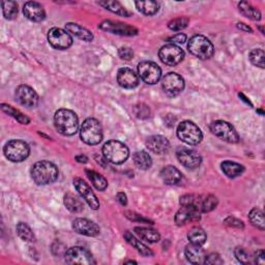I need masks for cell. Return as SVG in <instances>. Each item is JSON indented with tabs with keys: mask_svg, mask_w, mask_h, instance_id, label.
Wrapping results in <instances>:
<instances>
[{
	"mask_svg": "<svg viewBox=\"0 0 265 265\" xmlns=\"http://www.w3.org/2000/svg\"><path fill=\"white\" fill-rule=\"evenodd\" d=\"M200 202H201V196L188 194L180 197L179 203L181 206H188V207H195L200 210Z\"/></svg>",
	"mask_w": 265,
	"mask_h": 265,
	"instance_id": "obj_41",
	"label": "cell"
},
{
	"mask_svg": "<svg viewBox=\"0 0 265 265\" xmlns=\"http://www.w3.org/2000/svg\"><path fill=\"white\" fill-rule=\"evenodd\" d=\"M100 29L105 31L111 32L117 35H125V36H133L138 33V29L135 28L134 26L129 24H123L120 22H114V21H105L99 26Z\"/></svg>",
	"mask_w": 265,
	"mask_h": 265,
	"instance_id": "obj_17",
	"label": "cell"
},
{
	"mask_svg": "<svg viewBox=\"0 0 265 265\" xmlns=\"http://www.w3.org/2000/svg\"><path fill=\"white\" fill-rule=\"evenodd\" d=\"M66 262L69 264H79V265H90L96 264V261L91 253L82 248V246H72L65 254Z\"/></svg>",
	"mask_w": 265,
	"mask_h": 265,
	"instance_id": "obj_11",
	"label": "cell"
},
{
	"mask_svg": "<svg viewBox=\"0 0 265 265\" xmlns=\"http://www.w3.org/2000/svg\"><path fill=\"white\" fill-rule=\"evenodd\" d=\"M217 205V199L213 195L201 196L200 202V212L201 213H209L214 210Z\"/></svg>",
	"mask_w": 265,
	"mask_h": 265,
	"instance_id": "obj_39",
	"label": "cell"
},
{
	"mask_svg": "<svg viewBox=\"0 0 265 265\" xmlns=\"http://www.w3.org/2000/svg\"><path fill=\"white\" fill-rule=\"evenodd\" d=\"M237 28L241 29V30H243L245 32H253L251 27L244 23H237Z\"/></svg>",
	"mask_w": 265,
	"mask_h": 265,
	"instance_id": "obj_53",
	"label": "cell"
},
{
	"mask_svg": "<svg viewBox=\"0 0 265 265\" xmlns=\"http://www.w3.org/2000/svg\"><path fill=\"white\" fill-rule=\"evenodd\" d=\"M188 24H189L188 18L179 17V18H176V19L171 20L168 24V27H169V29L173 31H179V30L185 29L188 26Z\"/></svg>",
	"mask_w": 265,
	"mask_h": 265,
	"instance_id": "obj_43",
	"label": "cell"
},
{
	"mask_svg": "<svg viewBox=\"0 0 265 265\" xmlns=\"http://www.w3.org/2000/svg\"><path fill=\"white\" fill-rule=\"evenodd\" d=\"M234 255H235L236 259L239 260L241 263H242V264L252 263V258L253 257H251V256L249 255V253L246 252L244 249H242V248H236L234 250Z\"/></svg>",
	"mask_w": 265,
	"mask_h": 265,
	"instance_id": "obj_45",
	"label": "cell"
},
{
	"mask_svg": "<svg viewBox=\"0 0 265 265\" xmlns=\"http://www.w3.org/2000/svg\"><path fill=\"white\" fill-rule=\"evenodd\" d=\"M15 97L18 103L27 108H34L39 104L38 94L28 85L18 86L15 93Z\"/></svg>",
	"mask_w": 265,
	"mask_h": 265,
	"instance_id": "obj_14",
	"label": "cell"
},
{
	"mask_svg": "<svg viewBox=\"0 0 265 265\" xmlns=\"http://www.w3.org/2000/svg\"><path fill=\"white\" fill-rule=\"evenodd\" d=\"M76 160L79 162V163H87V158L85 157V155H78V157H76Z\"/></svg>",
	"mask_w": 265,
	"mask_h": 265,
	"instance_id": "obj_54",
	"label": "cell"
},
{
	"mask_svg": "<svg viewBox=\"0 0 265 265\" xmlns=\"http://www.w3.org/2000/svg\"><path fill=\"white\" fill-rule=\"evenodd\" d=\"M224 224L229 226V227H233V228H239V229H242V228L244 227L243 225V222L239 220V218H236L234 217H228L227 218H225L224 220Z\"/></svg>",
	"mask_w": 265,
	"mask_h": 265,
	"instance_id": "obj_46",
	"label": "cell"
},
{
	"mask_svg": "<svg viewBox=\"0 0 265 265\" xmlns=\"http://www.w3.org/2000/svg\"><path fill=\"white\" fill-rule=\"evenodd\" d=\"M178 138L189 145H198L203 139V134L199 126L190 120L182 121L177 127Z\"/></svg>",
	"mask_w": 265,
	"mask_h": 265,
	"instance_id": "obj_7",
	"label": "cell"
},
{
	"mask_svg": "<svg viewBox=\"0 0 265 265\" xmlns=\"http://www.w3.org/2000/svg\"><path fill=\"white\" fill-rule=\"evenodd\" d=\"M86 174L89 178V180L93 182L94 187L98 190V191H105L108 187V181L107 179L102 176L100 174H98L97 172L94 171V170H86Z\"/></svg>",
	"mask_w": 265,
	"mask_h": 265,
	"instance_id": "obj_33",
	"label": "cell"
},
{
	"mask_svg": "<svg viewBox=\"0 0 265 265\" xmlns=\"http://www.w3.org/2000/svg\"><path fill=\"white\" fill-rule=\"evenodd\" d=\"M74 186H75L76 190L78 191L80 196L86 201V203L91 208L95 209V210L99 208V201L87 182H85L83 179L80 178V177H76V178H74Z\"/></svg>",
	"mask_w": 265,
	"mask_h": 265,
	"instance_id": "obj_15",
	"label": "cell"
},
{
	"mask_svg": "<svg viewBox=\"0 0 265 265\" xmlns=\"http://www.w3.org/2000/svg\"><path fill=\"white\" fill-rule=\"evenodd\" d=\"M224 261L221 258V256L217 254V253H212L210 255L206 256L205 259V263L204 264H213V265H217V264H223Z\"/></svg>",
	"mask_w": 265,
	"mask_h": 265,
	"instance_id": "obj_47",
	"label": "cell"
},
{
	"mask_svg": "<svg viewBox=\"0 0 265 265\" xmlns=\"http://www.w3.org/2000/svg\"><path fill=\"white\" fill-rule=\"evenodd\" d=\"M99 5H102L105 7L106 10L110 11L118 16H122V17H130L131 13L126 10L124 6H122L120 2L117 1H105V2H98Z\"/></svg>",
	"mask_w": 265,
	"mask_h": 265,
	"instance_id": "obj_35",
	"label": "cell"
},
{
	"mask_svg": "<svg viewBox=\"0 0 265 265\" xmlns=\"http://www.w3.org/2000/svg\"><path fill=\"white\" fill-rule=\"evenodd\" d=\"M138 74L146 84L153 85L160 81L162 77V70L157 63L145 60L141 61L138 65Z\"/></svg>",
	"mask_w": 265,
	"mask_h": 265,
	"instance_id": "obj_9",
	"label": "cell"
},
{
	"mask_svg": "<svg viewBox=\"0 0 265 265\" xmlns=\"http://www.w3.org/2000/svg\"><path fill=\"white\" fill-rule=\"evenodd\" d=\"M63 202H65L66 207L70 210L71 213L79 214V213L82 212V210L84 209L83 201H82L78 196L72 194V193H68L65 196Z\"/></svg>",
	"mask_w": 265,
	"mask_h": 265,
	"instance_id": "obj_27",
	"label": "cell"
},
{
	"mask_svg": "<svg viewBox=\"0 0 265 265\" xmlns=\"http://www.w3.org/2000/svg\"><path fill=\"white\" fill-rule=\"evenodd\" d=\"M249 220L251 224L255 227H257L260 230L265 229V222H264V215L261 209L255 207L249 214Z\"/></svg>",
	"mask_w": 265,
	"mask_h": 265,
	"instance_id": "obj_36",
	"label": "cell"
},
{
	"mask_svg": "<svg viewBox=\"0 0 265 265\" xmlns=\"http://www.w3.org/2000/svg\"><path fill=\"white\" fill-rule=\"evenodd\" d=\"M118 55H120V57L121 59L129 61L134 57V53H133L132 49L126 48V47H122V48H120V50H118Z\"/></svg>",
	"mask_w": 265,
	"mask_h": 265,
	"instance_id": "obj_48",
	"label": "cell"
},
{
	"mask_svg": "<svg viewBox=\"0 0 265 265\" xmlns=\"http://www.w3.org/2000/svg\"><path fill=\"white\" fill-rule=\"evenodd\" d=\"M23 14L32 22H42L46 18V12L41 3L35 1L26 2L23 6Z\"/></svg>",
	"mask_w": 265,
	"mask_h": 265,
	"instance_id": "obj_20",
	"label": "cell"
},
{
	"mask_svg": "<svg viewBox=\"0 0 265 265\" xmlns=\"http://www.w3.org/2000/svg\"><path fill=\"white\" fill-rule=\"evenodd\" d=\"M161 178L164 181V184L168 186H174L181 180L182 175L180 171L174 166H167L163 168L161 171Z\"/></svg>",
	"mask_w": 265,
	"mask_h": 265,
	"instance_id": "obj_24",
	"label": "cell"
},
{
	"mask_svg": "<svg viewBox=\"0 0 265 265\" xmlns=\"http://www.w3.org/2000/svg\"><path fill=\"white\" fill-rule=\"evenodd\" d=\"M54 124L61 135L72 136L78 131L79 120L74 111L69 109H59L54 115Z\"/></svg>",
	"mask_w": 265,
	"mask_h": 265,
	"instance_id": "obj_2",
	"label": "cell"
},
{
	"mask_svg": "<svg viewBox=\"0 0 265 265\" xmlns=\"http://www.w3.org/2000/svg\"><path fill=\"white\" fill-rule=\"evenodd\" d=\"M189 51L199 59H209L214 56L215 47L207 38L203 35H195L188 44Z\"/></svg>",
	"mask_w": 265,
	"mask_h": 265,
	"instance_id": "obj_5",
	"label": "cell"
},
{
	"mask_svg": "<svg viewBox=\"0 0 265 265\" xmlns=\"http://www.w3.org/2000/svg\"><path fill=\"white\" fill-rule=\"evenodd\" d=\"M117 201L122 206H125L127 204V198H126V195L123 193V192H120V193L117 194Z\"/></svg>",
	"mask_w": 265,
	"mask_h": 265,
	"instance_id": "obj_52",
	"label": "cell"
},
{
	"mask_svg": "<svg viewBox=\"0 0 265 265\" xmlns=\"http://www.w3.org/2000/svg\"><path fill=\"white\" fill-rule=\"evenodd\" d=\"M162 88L170 96H176L185 89V80L176 72H169L162 80Z\"/></svg>",
	"mask_w": 265,
	"mask_h": 265,
	"instance_id": "obj_12",
	"label": "cell"
},
{
	"mask_svg": "<svg viewBox=\"0 0 265 265\" xmlns=\"http://www.w3.org/2000/svg\"><path fill=\"white\" fill-rule=\"evenodd\" d=\"M125 263H134V264H137V262H136V261H126Z\"/></svg>",
	"mask_w": 265,
	"mask_h": 265,
	"instance_id": "obj_55",
	"label": "cell"
},
{
	"mask_svg": "<svg viewBox=\"0 0 265 265\" xmlns=\"http://www.w3.org/2000/svg\"><path fill=\"white\" fill-rule=\"evenodd\" d=\"M146 147L153 153L162 154L165 153L169 149L170 143L166 137L161 135H154L146 140Z\"/></svg>",
	"mask_w": 265,
	"mask_h": 265,
	"instance_id": "obj_22",
	"label": "cell"
},
{
	"mask_svg": "<svg viewBox=\"0 0 265 265\" xmlns=\"http://www.w3.org/2000/svg\"><path fill=\"white\" fill-rule=\"evenodd\" d=\"M104 158L112 164H122L130 155V150L127 146L120 141L109 140L103 146Z\"/></svg>",
	"mask_w": 265,
	"mask_h": 265,
	"instance_id": "obj_3",
	"label": "cell"
},
{
	"mask_svg": "<svg viewBox=\"0 0 265 265\" xmlns=\"http://www.w3.org/2000/svg\"><path fill=\"white\" fill-rule=\"evenodd\" d=\"M66 29L68 32L72 33L76 35L78 39L85 41V42H91L94 40V35L88 29L84 28L83 26H81L76 23H68L66 24Z\"/></svg>",
	"mask_w": 265,
	"mask_h": 265,
	"instance_id": "obj_26",
	"label": "cell"
},
{
	"mask_svg": "<svg viewBox=\"0 0 265 265\" xmlns=\"http://www.w3.org/2000/svg\"><path fill=\"white\" fill-rule=\"evenodd\" d=\"M1 109L2 111L5 112L6 114H8L10 116H13L16 120L19 121L22 124H28L30 122V120L26 115H24L23 113H21L20 111L16 110L15 108H13L10 105L6 104H1Z\"/></svg>",
	"mask_w": 265,
	"mask_h": 265,
	"instance_id": "obj_38",
	"label": "cell"
},
{
	"mask_svg": "<svg viewBox=\"0 0 265 265\" xmlns=\"http://www.w3.org/2000/svg\"><path fill=\"white\" fill-rule=\"evenodd\" d=\"M249 59L252 65L264 69V51L262 49H254L249 54Z\"/></svg>",
	"mask_w": 265,
	"mask_h": 265,
	"instance_id": "obj_42",
	"label": "cell"
},
{
	"mask_svg": "<svg viewBox=\"0 0 265 265\" xmlns=\"http://www.w3.org/2000/svg\"><path fill=\"white\" fill-rule=\"evenodd\" d=\"M177 159L182 166L188 169H196L198 168L201 163H202V158L196 150L189 149V148H180L177 150Z\"/></svg>",
	"mask_w": 265,
	"mask_h": 265,
	"instance_id": "obj_16",
	"label": "cell"
},
{
	"mask_svg": "<svg viewBox=\"0 0 265 265\" xmlns=\"http://www.w3.org/2000/svg\"><path fill=\"white\" fill-rule=\"evenodd\" d=\"M185 255L187 259L193 264H204L206 259V253L202 249V245L190 243L186 246Z\"/></svg>",
	"mask_w": 265,
	"mask_h": 265,
	"instance_id": "obj_23",
	"label": "cell"
},
{
	"mask_svg": "<svg viewBox=\"0 0 265 265\" xmlns=\"http://www.w3.org/2000/svg\"><path fill=\"white\" fill-rule=\"evenodd\" d=\"M201 218V212L195 207L182 206L175 216V222L177 225H186L190 222H196Z\"/></svg>",
	"mask_w": 265,
	"mask_h": 265,
	"instance_id": "obj_21",
	"label": "cell"
},
{
	"mask_svg": "<svg viewBox=\"0 0 265 265\" xmlns=\"http://www.w3.org/2000/svg\"><path fill=\"white\" fill-rule=\"evenodd\" d=\"M133 161L135 163V165L138 167L141 170H147L151 167L152 165V160L150 158V155L146 152V151H137L134 157Z\"/></svg>",
	"mask_w": 265,
	"mask_h": 265,
	"instance_id": "obj_31",
	"label": "cell"
},
{
	"mask_svg": "<svg viewBox=\"0 0 265 265\" xmlns=\"http://www.w3.org/2000/svg\"><path fill=\"white\" fill-rule=\"evenodd\" d=\"M48 41L53 48L57 50H67L72 45V38L71 34L61 28L50 29L48 32Z\"/></svg>",
	"mask_w": 265,
	"mask_h": 265,
	"instance_id": "obj_13",
	"label": "cell"
},
{
	"mask_svg": "<svg viewBox=\"0 0 265 265\" xmlns=\"http://www.w3.org/2000/svg\"><path fill=\"white\" fill-rule=\"evenodd\" d=\"M221 168H222V171L224 172V174L229 178L239 177L244 172V167L241 165V164L235 163L232 161L223 162Z\"/></svg>",
	"mask_w": 265,
	"mask_h": 265,
	"instance_id": "obj_25",
	"label": "cell"
},
{
	"mask_svg": "<svg viewBox=\"0 0 265 265\" xmlns=\"http://www.w3.org/2000/svg\"><path fill=\"white\" fill-rule=\"evenodd\" d=\"M117 82L118 84L125 89H133L138 86L139 78L133 70L129 68H122L117 72Z\"/></svg>",
	"mask_w": 265,
	"mask_h": 265,
	"instance_id": "obj_19",
	"label": "cell"
},
{
	"mask_svg": "<svg viewBox=\"0 0 265 265\" xmlns=\"http://www.w3.org/2000/svg\"><path fill=\"white\" fill-rule=\"evenodd\" d=\"M159 56L163 63L169 67H175L184 60L185 52L177 45L168 44L161 48Z\"/></svg>",
	"mask_w": 265,
	"mask_h": 265,
	"instance_id": "obj_10",
	"label": "cell"
},
{
	"mask_svg": "<svg viewBox=\"0 0 265 265\" xmlns=\"http://www.w3.org/2000/svg\"><path fill=\"white\" fill-rule=\"evenodd\" d=\"M58 168L48 161L35 163L31 168V178L39 186L53 184L58 178Z\"/></svg>",
	"mask_w": 265,
	"mask_h": 265,
	"instance_id": "obj_1",
	"label": "cell"
},
{
	"mask_svg": "<svg viewBox=\"0 0 265 265\" xmlns=\"http://www.w3.org/2000/svg\"><path fill=\"white\" fill-rule=\"evenodd\" d=\"M136 7L144 15L152 16L160 10V4L155 1H136Z\"/></svg>",
	"mask_w": 265,
	"mask_h": 265,
	"instance_id": "obj_34",
	"label": "cell"
},
{
	"mask_svg": "<svg viewBox=\"0 0 265 265\" xmlns=\"http://www.w3.org/2000/svg\"><path fill=\"white\" fill-rule=\"evenodd\" d=\"M133 111L136 117L139 118V120H146V118H148L150 116V109L145 104L136 105L133 109Z\"/></svg>",
	"mask_w": 265,
	"mask_h": 265,
	"instance_id": "obj_44",
	"label": "cell"
},
{
	"mask_svg": "<svg viewBox=\"0 0 265 265\" xmlns=\"http://www.w3.org/2000/svg\"><path fill=\"white\" fill-rule=\"evenodd\" d=\"M80 138L87 145H97L103 140V129L98 120L95 118H87L82 123L80 129Z\"/></svg>",
	"mask_w": 265,
	"mask_h": 265,
	"instance_id": "obj_4",
	"label": "cell"
},
{
	"mask_svg": "<svg viewBox=\"0 0 265 265\" xmlns=\"http://www.w3.org/2000/svg\"><path fill=\"white\" fill-rule=\"evenodd\" d=\"M16 229H17L18 235H19V237L22 241H27V242H33L35 241V236H34L32 230L30 229V227L27 224L20 222L19 224L17 225Z\"/></svg>",
	"mask_w": 265,
	"mask_h": 265,
	"instance_id": "obj_37",
	"label": "cell"
},
{
	"mask_svg": "<svg viewBox=\"0 0 265 265\" xmlns=\"http://www.w3.org/2000/svg\"><path fill=\"white\" fill-rule=\"evenodd\" d=\"M125 215H126V217H127V218H130V220H132V221H137V220H138L139 222L149 223V221H148V220H146V218H144V217H141L140 215H137V214H135V213H132V212H126V213H125Z\"/></svg>",
	"mask_w": 265,
	"mask_h": 265,
	"instance_id": "obj_50",
	"label": "cell"
},
{
	"mask_svg": "<svg viewBox=\"0 0 265 265\" xmlns=\"http://www.w3.org/2000/svg\"><path fill=\"white\" fill-rule=\"evenodd\" d=\"M72 229L75 230L78 234L85 235L89 237H95L99 234L100 229L99 227L93 221H89L87 218H76L72 222Z\"/></svg>",
	"mask_w": 265,
	"mask_h": 265,
	"instance_id": "obj_18",
	"label": "cell"
},
{
	"mask_svg": "<svg viewBox=\"0 0 265 265\" xmlns=\"http://www.w3.org/2000/svg\"><path fill=\"white\" fill-rule=\"evenodd\" d=\"M3 152L8 161H12L14 163H20L28 158L30 153V147L25 141L11 140L4 145Z\"/></svg>",
	"mask_w": 265,
	"mask_h": 265,
	"instance_id": "obj_6",
	"label": "cell"
},
{
	"mask_svg": "<svg viewBox=\"0 0 265 265\" xmlns=\"http://www.w3.org/2000/svg\"><path fill=\"white\" fill-rule=\"evenodd\" d=\"M186 41H187V35L185 33H176L168 39V42H170L173 45L184 44Z\"/></svg>",
	"mask_w": 265,
	"mask_h": 265,
	"instance_id": "obj_49",
	"label": "cell"
},
{
	"mask_svg": "<svg viewBox=\"0 0 265 265\" xmlns=\"http://www.w3.org/2000/svg\"><path fill=\"white\" fill-rule=\"evenodd\" d=\"M135 231L141 237V240L147 241V242H150V243H155V242L160 241V240H161L160 233L153 229H149V228L136 227Z\"/></svg>",
	"mask_w": 265,
	"mask_h": 265,
	"instance_id": "obj_29",
	"label": "cell"
},
{
	"mask_svg": "<svg viewBox=\"0 0 265 265\" xmlns=\"http://www.w3.org/2000/svg\"><path fill=\"white\" fill-rule=\"evenodd\" d=\"M2 12L6 20H14L18 16V3L15 1H2Z\"/></svg>",
	"mask_w": 265,
	"mask_h": 265,
	"instance_id": "obj_40",
	"label": "cell"
},
{
	"mask_svg": "<svg viewBox=\"0 0 265 265\" xmlns=\"http://www.w3.org/2000/svg\"><path fill=\"white\" fill-rule=\"evenodd\" d=\"M124 239L126 240V241L129 242L132 246L138 251L141 255L145 256V257H152L153 256V252L148 248V246H146L144 243H142L140 241H138L136 239V237L129 231H126L124 233Z\"/></svg>",
	"mask_w": 265,
	"mask_h": 265,
	"instance_id": "obj_28",
	"label": "cell"
},
{
	"mask_svg": "<svg viewBox=\"0 0 265 265\" xmlns=\"http://www.w3.org/2000/svg\"><path fill=\"white\" fill-rule=\"evenodd\" d=\"M240 12L246 18H249L250 20L253 21H260L261 20V13L257 8L254 7L251 3L242 1L239 4Z\"/></svg>",
	"mask_w": 265,
	"mask_h": 265,
	"instance_id": "obj_30",
	"label": "cell"
},
{
	"mask_svg": "<svg viewBox=\"0 0 265 265\" xmlns=\"http://www.w3.org/2000/svg\"><path fill=\"white\" fill-rule=\"evenodd\" d=\"M210 131L221 140L228 143H237L240 141V136L234 126L224 120H217L210 124Z\"/></svg>",
	"mask_w": 265,
	"mask_h": 265,
	"instance_id": "obj_8",
	"label": "cell"
},
{
	"mask_svg": "<svg viewBox=\"0 0 265 265\" xmlns=\"http://www.w3.org/2000/svg\"><path fill=\"white\" fill-rule=\"evenodd\" d=\"M254 262L257 264H261L263 265L265 263V255H264V251L263 250H259L257 251V253H255L254 256Z\"/></svg>",
	"mask_w": 265,
	"mask_h": 265,
	"instance_id": "obj_51",
	"label": "cell"
},
{
	"mask_svg": "<svg viewBox=\"0 0 265 265\" xmlns=\"http://www.w3.org/2000/svg\"><path fill=\"white\" fill-rule=\"evenodd\" d=\"M188 239L191 243L203 245L207 240V235L205 231L200 227H194L189 231Z\"/></svg>",
	"mask_w": 265,
	"mask_h": 265,
	"instance_id": "obj_32",
	"label": "cell"
}]
</instances>
